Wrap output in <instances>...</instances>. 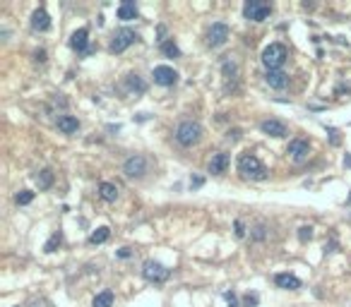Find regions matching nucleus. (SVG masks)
Listing matches in <instances>:
<instances>
[{
    "mask_svg": "<svg viewBox=\"0 0 351 307\" xmlns=\"http://www.w3.org/2000/svg\"><path fill=\"white\" fill-rule=\"evenodd\" d=\"M238 173L243 178H250V180H265L267 178V168L253 154H240L238 156Z\"/></svg>",
    "mask_w": 351,
    "mask_h": 307,
    "instance_id": "f257e3e1",
    "label": "nucleus"
},
{
    "mask_svg": "<svg viewBox=\"0 0 351 307\" xmlns=\"http://www.w3.org/2000/svg\"><path fill=\"white\" fill-rule=\"evenodd\" d=\"M200 139H202V125L197 120H183L176 127V142L181 147H195Z\"/></svg>",
    "mask_w": 351,
    "mask_h": 307,
    "instance_id": "f03ea898",
    "label": "nucleus"
},
{
    "mask_svg": "<svg viewBox=\"0 0 351 307\" xmlns=\"http://www.w3.org/2000/svg\"><path fill=\"white\" fill-rule=\"evenodd\" d=\"M286 58H289V51H286L284 43H270V46L262 51V65L267 68V72L279 70V68L286 63Z\"/></svg>",
    "mask_w": 351,
    "mask_h": 307,
    "instance_id": "7ed1b4c3",
    "label": "nucleus"
},
{
    "mask_svg": "<svg viewBox=\"0 0 351 307\" xmlns=\"http://www.w3.org/2000/svg\"><path fill=\"white\" fill-rule=\"evenodd\" d=\"M272 12V5L270 2H262V0H248L243 5V15L245 19H253V22H265Z\"/></svg>",
    "mask_w": 351,
    "mask_h": 307,
    "instance_id": "20e7f679",
    "label": "nucleus"
},
{
    "mask_svg": "<svg viewBox=\"0 0 351 307\" xmlns=\"http://www.w3.org/2000/svg\"><path fill=\"white\" fill-rule=\"evenodd\" d=\"M137 41V34L132 32V29H128V27H123V29H118L116 34H113V41H111V53H123L128 46H132Z\"/></svg>",
    "mask_w": 351,
    "mask_h": 307,
    "instance_id": "39448f33",
    "label": "nucleus"
},
{
    "mask_svg": "<svg viewBox=\"0 0 351 307\" xmlns=\"http://www.w3.org/2000/svg\"><path fill=\"white\" fill-rule=\"evenodd\" d=\"M142 276H145L149 283H164V281L171 276V269H166L164 264H159V262H145Z\"/></svg>",
    "mask_w": 351,
    "mask_h": 307,
    "instance_id": "423d86ee",
    "label": "nucleus"
},
{
    "mask_svg": "<svg viewBox=\"0 0 351 307\" xmlns=\"http://www.w3.org/2000/svg\"><path fill=\"white\" fill-rule=\"evenodd\" d=\"M123 173H125L128 178H142V175L147 173V158H145L142 154L130 156V158L123 163Z\"/></svg>",
    "mask_w": 351,
    "mask_h": 307,
    "instance_id": "0eeeda50",
    "label": "nucleus"
},
{
    "mask_svg": "<svg viewBox=\"0 0 351 307\" xmlns=\"http://www.w3.org/2000/svg\"><path fill=\"white\" fill-rule=\"evenodd\" d=\"M226 38H229V27H226L224 22H214V24L209 27L207 43H209L212 48H219V46H224V43H226Z\"/></svg>",
    "mask_w": 351,
    "mask_h": 307,
    "instance_id": "6e6552de",
    "label": "nucleus"
},
{
    "mask_svg": "<svg viewBox=\"0 0 351 307\" xmlns=\"http://www.w3.org/2000/svg\"><path fill=\"white\" fill-rule=\"evenodd\" d=\"M152 77H154L156 84H161V86H173L178 82V72L173 68H168V65H156Z\"/></svg>",
    "mask_w": 351,
    "mask_h": 307,
    "instance_id": "1a4fd4ad",
    "label": "nucleus"
},
{
    "mask_svg": "<svg viewBox=\"0 0 351 307\" xmlns=\"http://www.w3.org/2000/svg\"><path fill=\"white\" fill-rule=\"evenodd\" d=\"M87 36H89V32H87V29H77V32L70 36V46H73L77 53H84V55H87V53H92V48H89V38H87Z\"/></svg>",
    "mask_w": 351,
    "mask_h": 307,
    "instance_id": "9d476101",
    "label": "nucleus"
},
{
    "mask_svg": "<svg viewBox=\"0 0 351 307\" xmlns=\"http://www.w3.org/2000/svg\"><path fill=\"white\" fill-rule=\"evenodd\" d=\"M260 130L265 132V135H270V137H286V125L281 122V120H265L262 125H260Z\"/></svg>",
    "mask_w": 351,
    "mask_h": 307,
    "instance_id": "9b49d317",
    "label": "nucleus"
},
{
    "mask_svg": "<svg viewBox=\"0 0 351 307\" xmlns=\"http://www.w3.org/2000/svg\"><path fill=\"white\" fill-rule=\"evenodd\" d=\"M274 283L284 290H298L301 288V278H296L294 273H277L274 276Z\"/></svg>",
    "mask_w": 351,
    "mask_h": 307,
    "instance_id": "f8f14e48",
    "label": "nucleus"
},
{
    "mask_svg": "<svg viewBox=\"0 0 351 307\" xmlns=\"http://www.w3.org/2000/svg\"><path fill=\"white\" fill-rule=\"evenodd\" d=\"M229 154H214L212 156V161H209V173L212 175H222L226 168H229Z\"/></svg>",
    "mask_w": 351,
    "mask_h": 307,
    "instance_id": "ddd939ff",
    "label": "nucleus"
},
{
    "mask_svg": "<svg viewBox=\"0 0 351 307\" xmlns=\"http://www.w3.org/2000/svg\"><path fill=\"white\" fill-rule=\"evenodd\" d=\"M58 130H60L63 135H73V132L79 130V120L75 115H60V118H58Z\"/></svg>",
    "mask_w": 351,
    "mask_h": 307,
    "instance_id": "4468645a",
    "label": "nucleus"
},
{
    "mask_svg": "<svg viewBox=\"0 0 351 307\" xmlns=\"http://www.w3.org/2000/svg\"><path fill=\"white\" fill-rule=\"evenodd\" d=\"M32 27L37 29V32H46V29H51V17H48V12L39 7L34 15H32Z\"/></svg>",
    "mask_w": 351,
    "mask_h": 307,
    "instance_id": "2eb2a0df",
    "label": "nucleus"
},
{
    "mask_svg": "<svg viewBox=\"0 0 351 307\" xmlns=\"http://www.w3.org/2000/svg\"><path fill=\"white\" fill-rule=\"evenodd\" d=\"M311 152V147H308V142L306 139H294L291 144H289V154L296 158V161H303L306 156Z\"/></svg>",
    "mask_w": 351,
    "mask_h": 307,
    "instance_id": "dca6fc26",
    "label": "nucleus"
},
{
    "mask_svg": "<svg viewBox=\"0 0 351 307\" xmlns=\"http://www.w3.org/2000/svg\"><path fill=\"white\" fill-rule=\"evenodd\" d=\"M137 17V5L132 2V0H125V2H120V7H118V19H123V22H130V19H135Z\"/></svg>",
    "mask_w": 351,
    "mask_h": 307,
    "instance_id": "f3484780",
    "label": "nucleus"
},
{
    "mask_svg": "<svg viewBox=\"0 0 351 307\" xmlns=\"http://www.w3.org/2000/svg\"><path fill=\"white\" fill-rule=\"evenodd\" d=\"M265 82H267L270 86H274V89H284V86L289 84V77L284 75L281 70H272V72L265 75Z\"/></svg>",
    "mask_w": 351,
    "mask_h": 307,
    "instance_id": "a211bd4d",
    "label": "nucleus"
},
{
    "mask_svg": "<svg viewBox=\"0 0 351 307\" xmlns=\"http://www.w3.org/2000/svg\"><path fill=\"white\" fill-rule=\"evenodd\" d=\"M99 197H101L104 202H116L118 188L113 185V183H101V185H99Z\"/></svg>",
    "mask_w": 351,
    "mask_h": 307,
    "instance_id": "6ab92c4d",
    "label": "nucleus"
},
{
    "mask_svg": "<svg viewBox=\"0 0 351 307\" xmlns=\"http://www.w3.org/2000/svg\"><path fill=\"white\" fill-rule=\"evenodd\" d=\"M125 84H128V89L135 91V94H145V91H147V84H145L137 75H128L125 77Z\"/></svg>",
    "mask_w": 351,
    "mask_h": 307,
    "instance_id": "aec40b11",
    "label": "nucleus"
},
{
    "mask_svg": "<svg viewBox=\"0 0 351 307\" xmlns=\"http://www.w3.org/2000/svg\"><path fill=\"white\" fill-rule=\"evenodd\" d=\"M37 185H39V190H48L53 185V173L48 168H43V171L37 173Z\"/></svg>",
    "mask_w": 351,
    "mask_h": 307,
    "instance_id": "412c9836",
    "label": "nucleus"
},
{
    "mask_svg": "<svg viewBox=\"0 0 351 307\" xmlns=\"http://www.w3.org/2000/svg\"><path fill=\"white\" fill-rule=\"evenodd\" d=\"M109 235H111V228L101 226V228H96L92 235H89V242H92V245H101V242H106V240H109Z\"/></svg>",
    "mask_w": 351,
    "mask_h": 307,
    "instance_id": "4be33fe9",
    "label": "nucleus"
},
{
    "mask_svg": "<svg viewBox=\"0 0 351 307\" xmlns=\"http://www.w3.org/2000/svg\"><path fill=\"white\" fill-rule=\"evenodd\" d=\"M113 305V290H104L94 298V307H111Z\"/></svg>",
    "mask_w": 351,
    "mask_h": 307,
    "instance_id": "5701e85b",
    "label": "nucleus"
},
{
    "mask_svg": "<svg viewBox=\"0 0 351 307\" xmlns=\"http://www.w3.org/2000/svg\"><path fill=\"white\" fill-rule=\"evenodd\" d=\"M161 51H164V55H168V58H178V55H181V51H178V46H176L173 41H164V43H161Z\"/></svg>",
    "mask_w": 351,
    "mask_h": 307,
    "instance_id": "b1692460",
    "label": "nucleus"
},
{
    "mask_svg": "<svg viewBox=\"0 0 351 307\" xmlns=\"http://www.w3.org/2000/svg\"><path fill=\"white\" fill-rule=\"evenodd\" d=\"M32 199H34V192H29V190L17 192V197H15V202H17L19 206H24V204H32Z\"/></svg>",
    "mask_w": 351,
    "mask_h": 307,
    "instance_id": "393cba45",
    "label": "nucleus"
},
{
    "mask_svg": "<svg viewBox=\"0 0 351 307\" xmlns=\"http://www.w3.org/2000/svg\"><path fill=\"white\" fill-rule=\"evenodd\" d=\"M58 245H60V233H53V235H51V240L46 242V247H43V250H46V252H55V247H58Z\"/></svg>",
    "mask_w": 351,
    "mask_h": 307,
    "instance_id": "a878e982",
    "label": "nucleus"
},
{
    "mask_svg": "<svg viewBox=\"0 0 351 307\" xmlns=\"http://www.w3.org/2000/svg\"><path fill=\"white\" fill-rule=\"evenodd\" d=\"M258 303H260V298H258L255 293H253V295L248 293V295L243 298V307H255V305H258Z\"/></svg>",
    "mask_w": 351,
    "mask_h": 307,
    "instance_id": "bb28decb",
    "label": "nucleus"
},
{
    "mask_svg": "<svg viewBox=\"0 0 351 307\" xmlns=\"http://www.w3.org/2000/svg\"><path fill=\"white\" fill-rule=\"evenodd\" d=\"M298 238H301L303 242H306V240H311V238H313V228H311V226H303V228H298Z\"/></svg>",
    "mask_w": 351,
    "mask_h": 307,
    "instance_id": "cd10ccee",
    "label": "nucleus"
},
{
    "mask_svg": "<svg viewBox=\"0 0 351 307\" xmlns=\"http://www.w3.org/2000/svg\"><path fill=\"white\" fill-rule=\"evenodd\" d=\"M224 298H226V303H229V307H238V300H236V293H234V290L224 293Z\"/></svg>",
    "mask_w": 351,
    "mask_h": 307,
    "instance_id": "c85d7f7f",
    "label": "nucleus"
},
{
    "mask_svg": "<svg viewBox=\"0 0 351 307\" xmlns=\"http://www.w3.org/2000/svg\"><path fill=\"white\" fill-rule=\"evenodd\" d=\"M253 238H255V240H262V238H265V226H258V228L253 230Z\"/></svg>",
    "mask_w": 351,
    "mask_h": 307,
    "instance_id": "c756f323",
    "label": "nucleus"
},
{
    "mask_svg": "<svg viewBox=\"0 0 351 307\" xmlns=\"http://www.w3.org/2000/svg\"><path fill=\"white\" fill-rule=\"evenodd\" d=\"M234 228H236V238H243V235H245V228H243V223H240V221H236Z\"/></svg>",
    "mask_w": 351,
    "mask_h": 307,
    "instance_id": "7c9ffc66",
    "label": "nucleus"
},
{
    "mask_svg": "<svg viewBox=\"0 0 351 307\" xmlns=\"http://www.w3.org/2000/svg\"><path fill=\"white\" fill-rule=\"evenodd\" d=\"M130 255H132V252H130L128 247H123V250H118V257H120V259H128Z\"/></svg>",
    "mask_w": 351,
    "mask_h": 307,
    "instance_id": "2f4dec72",
    "label": "nucleus"
},
{
    "mask_svg": "<svg viewBox=\"0 0 351 307\" xmlns=\"http://www.w3.org/2000/svg\"><path fill=\"white\" fill-rule=\"evenodd\" d=\"M34 60H37V63H43V60H46V51H37V53H34Z\"/></svg>",
    "mask_w": 351,
    "mask_h": 307,
    "instance_id": "473e14b6",
    "label": "nucleus"
},
{
    "mask_svg": "<svg viewBox=\"0 0 351 307\" xmlns=\"http://www.w3.org/2000/svg\"><path fill=\"white\" fill-rule=\"evenodd\" d=\"M238 137H240V130H231V132H229V139H238Z\"/></svg>",
    "mask_w": 351,
    "mask_h": 307,
    "instance_id": "72a5a7b5",
    "label": "nucleus"
},
{
    "mask_svg": "<svg viewBox=\"0 0 351 307\" xmlns=\"http://www.w3.org/2000/svg\"><path fill=\"white\" fill-rule=\"evenodd\" d=\"M190 185H193V188H200V185H202V178H195V180H190Z\"/></svg>",
    "mask_w": 351,
    "mask_h": 307,
    "instance_id": "f704fd0d",
    "label": "nucleus"
}]
</instances>
